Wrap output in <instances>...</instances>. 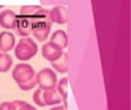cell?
I'll return each instance as SVG.
<instances>
[{
	"label": "cell",
	"mask_w": 131,
	"mask_h": 110,
	"mask_svg": "<svg viewBox=\"0 0 131 110\" xmlns=\"http://www.w3.org/2000/svg\"><path fill=\"white\" fill-rule=\"evenodd\" d=\"M50 42L53 44L58 45L60 49H65L68 45V34L63 29H58L55 31L50 37Z\"/></svg>",
	"instance_id": "11"
},
{
	"label": "cell",
	"mask_w": 131,
	"mask_h": 110,
	"mask_svg": "<svg viewBox=\"0 0 131 110\" xmlns=\"http://www.w3.org/2000/svg\"><path fill=\"white\" fill-rule=\"evenodd\" d=\"M1 7H3V6H1V5H0V9H1Z\"/></svg>",
	"instance_id": "20"
},
{
	"label": "cell",
	"mask_w": 131,
	"mask_h": 110,
	"mask_svg": "<svg viewBox=\"0 0 131 110\" xmlns=\"http://www.w3.org/2000/svg\"><path fill=\"white\" fill-rule=\"evenodd\" d=\"M18 110H37V109L34 108L33 105L28 104V103H25V104H22L20 108H18Z\"/></svg>",
	"instance_id": "18"
},
{
	"label": "cell",
	"mask_w": 131,
	"mask_h": 110,
	"mask_svg": "<svg viewBox=\"0 0 131 110\" xmlns=\"http://www.w3.org/2000/svg\"><path fill=\"white\" fill-rule=\"evenodd\" d=\"M32 21L23 16L21 14L16 15V32L18 35H21L22 38H26L31 34V29H32Z\"/></svg>",
	"instance_id": "7"
},
{
	"label": "cell",
	"mask_w": 131,
	"mask_h": 110,
	"mask_svg": "<svg viewBox=\"0 0 131 110\" xmlns=\"http://www.w3.org/2000/svg\"><path fill=\"white\" fill-rule=\"evenodd\" d=\"M63 54H64L63 49H60L58 45L53 44L51 42H47L42 46V55H43V58L47 59L50 63L58 60L59 58H61Z\"/></svg>",
	"instance_id": "6"
},
{
	"label": "cell",
	"mask_w": 131,
	"mask_h": 110,
	"mask_svg": "<svg viewBox=\"0 0 131 110\" xmlns=\"http://www.w3.org/2000/svg\"><path fill=\"white\" fill-rule=\"evenodd\" d=\"M48 20L49 22L58 23V25H65L68 22V12L66 9L63 6H55L53 7L49 14H48Z\"/></svg>",
	"instance_id": "8"
},
{
	"label": "cell",
	"mask_w": 131,
	"mask_h": 110,
	"mask_svg": "<svg viewBox=\"0 0 131 110\" xmlns=\"http://www.w3.org/2000/svg\"><path fill=\"white\" fill-rule=\"evenodd\" d=\"M16 44V39L15 35L11 32H1L0 33V52L1 53H7Z\"/></svg>",
	"instance_id": "10"
},
{
	"label": "cell",
	"mask_w": 131,
	"mask_h": 110,
	"mask_svg": "<svg viewBox=\"0 0 131 110\" xmlns=\"http://www.w3.org/2000/svg\"><path fill=\"white\" fill-rule=\"evenodd\" d=\"M50 110H66V108H65L64 105H59V106H54V108H51Z\"/></svg>",
	"instance_id": "19"
},
{
	"label": "cell",
	"mask_w": 131,
	"mask_h": 110,
	"mask_svg": "<svg viewBox=\"0 0 131 110\" xmlns=\"http://www.w3.org/2000/svg\"><path fill=\"white\" fill-rule=\"evenodd\" d=\"M51 29V23L49 22L48 18L44 20H38L36 22L32 23V29H31V33L33 34V37L37 39L38 42H46L47 38L49 37Z\"/></svg>",
	"instance_id": "4"
},
{
	"label": "cell",
	"mask_w": 131,
	"mask_h": 110,
	"mask_svg": "<svg viewBox=\"0 0 131 110\" xmlns=\"http://www.w3.org/2000/svg\"><path fill=\"white\" fill-rule=\"evenodd\" d=\"M0 26L5 29H15L16 28V14L9 9L0 12Z\"/></svg>",
	"instance_id": "9"
},
{
	"label": "cell",
	"mask_w": 131,
	"mask_h": 110,
	"mask_svg": "<svg viewBox=\"0 0 131 110\" xmlns=\"http://www.w3.org/2000/svg\"><path fill=\"white\" fill-rule=\"evenodd\" d=\"M38 52V45L32 38H21L15 45V56L20 61H28L36 56Z\"/></svg>",
	"instance_id": "2"
},
{
	"label": "cell",
	"mask_w": 131,
	"mask_h": 110,
	"mask_svg": "<svg viewBox=\"0 0 131 110\" xmlns=\"http://www.w3.org/2000/svg\"><path fill=\"white\" fill-rule=\"evenodd\" d=\"M58 93L60 94V97L64 102V106L68 108V78L64 77L58 83Z\"/></svg>",
	"instance_id": "14"
},
{
	"label": "cell",
	"mask_w": 131,
	"mask_h": 110,
	"mask_svg": "<svg viewBox=\"0 0 131 110\" xmlns=\"http://www.w3.org/2000/svg\"><path fill=\"white\" fill-rule=\"evenodd\" d=\"M51 66H53V69L55 70V71L60 72V74L68 72V70H69V55L68 54H63L61 58H59L58 60H55V61L51 63Z\"/></svg>",
	"instance_id": "13"
},
{
	"label": "cell",
	"mask_w": 131,
	"mask_h": 110,
	"mask_svg": "<svg viewBox=\"0 0 131 110\" xmlns=\"http://www.w3.org/2000/svg\"><path fill=\"white\" fill-rule=\"evenodd\" d=\"M43 93H44V91L40 89V88H38L33 94V102L38 105V106H47L46 102H44V95H43Z\"/></svg>",
	"instance_id": "17"
},
{
	"label": "cell",
	"mask_w": 131,
	"mask_h": 110,
	"mask_svg": "<svg viewBox=\"0 0 131 110\" xmlns=\"http://www.w3.org/2000/svg\"><path fill=\"white\" fill-rule=\"evenodd\" d=\"M43 95H44L46 105H57V104H60V103L63 102V99H61V97H60V94L58 93V91L55 89V88L44 91Z\"/></svg>",
	"instance_id": "12"
},
{
	"label": "cell",
	"mask_w": 131,
	"mask_h": 110,
	"mask_svg": "<svg viewBox=\"0 0 131 110\" xmlns=\"http://www.w3.org/2000/svg\"><path fill=\"white\" fill-rule=\"evenodd\" d=\"M20 14L23 15V16H26L27 18H29L32 22H36L38 20L48 18L49 11L38 5H26L21 7V12Z\"/></svg>",
	"instance_id": "5"
},
{
	"label": "cell",
	"mask_w": 131,
	"mask_h": 110,
	"mask_svg": "<svg viewBox=\"0 0 131 110\" xmlns=\"http://www.w3.org/2000/svg\"><path fill=\"white\" fill-rule=\"evenodd\" d=\"M11 76L22 91H31L37 86L36 71L29 64H17L12 70Z\"/></svg>",
	"instance_id": "1"
},
{
	"label": "cell",
	"mask_w": 131,
	"mask_h": 110,
	"mask_svg": "<svg viewBox=\"0 0 131 110\" xmlns=\"http://www.w3.org/2000/svg\"><path fill=\"white\" fill-rule=\"evenodd\" d=\"M12 66V58L7 53L0 52V72H7Z\"/></svg>",
	"instance_id": "15"
},
{
	"label": "cell",
	"mask_w": 131,
	"mask_h": 110,
	"mask_svg": "<svg viewBox=\"0 0 131 110\" xmlns=\"http://www.w3.org/2000/svg\"><path fill=\"white\" fill-rule=\"evenodd\" d=\"M36 81L40 89L47 91V89H53L57 87L58 77L53 70L46 67V69L40 70L38 74H36Z\"/></svg>",
	"instance_id": "3"
},
{
	"label": "cell",
	"mask_w": 131,
	"mask_h": 110,
	"mask_svg": "<svg viewBox=\"0 0 131 110\" xmlns=\"http://www.w3.org/2000/svg\"><path fill=\"white\" fill-rule=\"evenodd\" d=\"M25 100H14V102H4L0 104V110H18V108L25 104Z\"/></svg>",
	"instance_id": "16"
}]
</instances>
